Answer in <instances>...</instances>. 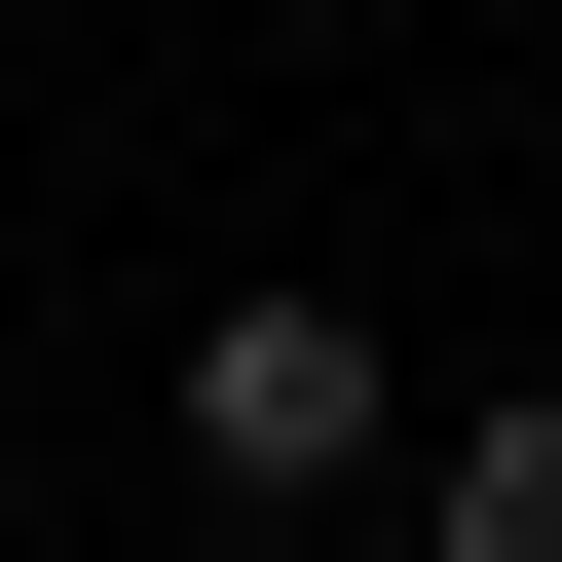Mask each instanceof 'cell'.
I'll return each mask as SVG.
<instances>
[{
  "label": "cell",
  "mask_w": 562,
  "mask_h": 562,
  "mask_svg": "<svg viewBox=\"0 0 562 562\" xmlns=\"http://www.w3.org/2000/svg\"><path fill=\"white\" fill-rule=\"evenodd\" d=\"M150 413H188V487H262V525L413 450V375H375V301H188V375H150Z\"/></svg>",
  "instance_id": "cell-1"
},
{
  "label": "cell",
  "mask_w": 562,
  "mask_h": 562,
  "mask_svg": "<svg viewBox=\"0 0 562 562\" xmlns=\"http://www.w3.org/2000/svg\"><path fill=\"white\" fill-rule=\"evenodd\" d=\"M413 562H562V413H450L413 450Z\"/></svg>",
  "instance_id": "cell-2"
}]
</instances>
